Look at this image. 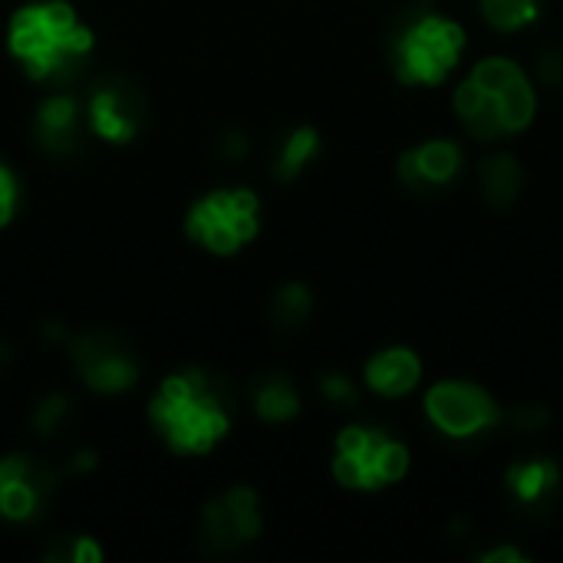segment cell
<instances>
[{"instance_id":"1","label":"cell","mask_w":563,"mask_h":563,"mask_svg":"<svg viewBox=\"0 0 563 563\" xmlns=\"http://www.w3.org/2000/svg\"><path fill=\"white\" fill-rule=\"evenodd\" d=\"M238 418L235 383L208 366L172 373L149 402V422L175 455H208Z\"/></svg>"},{"instance_id":"2","label":"cell","mask_w":563,"mask_h":563,"mask_svg":"<svg viewBox=\"0 0 563 563\" xmlns=\"http://www.w3.org/2000/svg\"><path fill=\"white\" fill-rule=\"evenodd\" d=\"M8 50L34 83L70 89L86 73L96 37L66 0H30L11 17Z\"/></svg>"},{"instance_id":"3","label":"cell","mask_w":563,"mask_h":563,"mask_svg":"<svg viewBox=\"0 0 563 563\" xmlns=\"http://www.w3.org/2000/svg\"><path fill=\"white\" fill-rule=\"evenodd\" d=\"M462 129L478 142H504L521 136L537 112L530 76L508 57L478 60L452 96Z\"/></svg>"},{"instance_id":"4","label":"cell","mask_w":563,"mask_h":563,"mask_svg":"<svg viewBox=\"0 0 563 563\" xmlns=\"http://www.w3.org/2000/svg\"><path fill=\"white\" fill-rule=\"evenodd\" d=\"M389 66L405 86H438L465 53V27L431 11V4L402 11L386 30Z\"/></svg>"},{"instance_id":"5","label":"cell","mask_w":563,"mask_h":563,"mask_svg":"<svg viewBox=\"0 0 563 563\" xmlns=\"http://www.w3.org/2000/svg\"><path fill=\"white\" fill-rule=\"evenodd\" d=\"M409 445L379 425H347L333 445V478L350 491H379L405 478Z\"/></svg>"},{"instance_id":"6","label":"cell","mask_w":563,"mask_h":563,"mask_svg":"<svg viewBox=\"0 0 563 563\" xmlns=\"http://www.w3.org/2000/svg\"><path fill=\"white\" fill-rule=\"evenodd\" d=\"M261 232V201L251 188H214L188 208L185 235L208 254L232 258Z\"/></svg>"},{"instance_id":"7","label":"cell","mask_w":563,"mask_h":563,"mask_svg":"<svg viewBox=\"0 0 563 563\" xmlns=\"http://www.w3.org/2000/svg\"><path fill=\"white\" fill-rule=\"evenodd\" d=\"M83 112H86V126L96 139L112 146H129L146 133L152 102L133 76L105 73L83 96Z\"/></svg>"},{"instance_id":"8","label":"cell","mask_w":563,"mask_h":563,"mask_svg":"<svg viewBox=\"0 0 563 563\" xmlns=\"http://www.w3.org/2000/svg\"><path fill=\"white\" fill-rule=\"evenodd\" d=\"M66 350H70L73 370L92 392H105V396L129 392L142 376L139 353L116 329H105V326L83 329L70 336Z\"/></svg>"},{"instance_id":"9","label":"cell","mask_w":563,"mask_h":563,"mask_svg":"<svg viewBox=\"0 0 563 563\" xmlns=\"http://www.w3.org/2000/svg\"><path fill=\"white\" fill-rule=\"evenodd\" d=\"M264 530V514L258 491L248 485H235L211 498L198 521V547L204 556L224 560L251 547Z\"/></svg>"},{"instance_id":"10","label":"cell","mask_w":563,"mask_h":563,"mask_svg":"<svg viewBox=\"0 0 563 563\" xmlns=\"http://www.w3.org/2000/svg\"><path fill=\"white\" fill-rule=\"evenodd\" d=\"M428 422L448 438H478L501 425L504 412L498 399L468 379H441L425 392Z\"/></svg>"},{"instance_id":"11","label":"cell","mask_w":563,"mask_h":563,"mask_svg":"<svg viewBox=\"0 0 563 563\" xmlns=\"http://www.w3.org/2000/svg\"><path fill=\"white\" fill-rule=\"evenodd\" d=\"M63 472L34 455L14 452L0 459V521L37 524L53 508Z\"/></svg>"},{"instance_id":"12","label":"cell","mask_w":563,"mask_h":563,"mask_svg":"<svg viewBox=\"0 0 563 563\" xmlns=\"http://www.w3.org/2000/svg\"><path fill=\"white\" fill-rule=\"evenodd\" d=\"M30 136L40 155H47L50 162H73L83 155L86 149V112H83V99H76L73 92L60 89L53 96H47L30 123Z\"/></svg>"},{"instance_id":"13","label":"cell","mask_w":563,"mask_h":563,"mask_svg":"<svg viewBox=\"0 0 563 563\" xmlns=\"http://www.w3.org/2000/svg\"><path fill=\"white\" fill-rule=\"evenodd\" d=\"M465 168V152L452 139H428L399 155V182L415 195H435L452 188Z\"/></svg>"},{"instance_id":"14","label":"cell","mask_w":563,"mask_h":563,"mask_svg":"<svg viewBox=\"0 0 563 563\" xmlns=\"http://www.w3.org/2000/svg\"><path fill=\"white\" fill-rule=\"evenodd\" d=\"M504 488L524 511H547L560 495V465L553 459H527L514 462L504 472Z\"/></svg>"},{"instance_id":"15","label":"cell","mask_w":563,"mask_h":563,"mask_svg":"<svg viewBox=\"0 0 563 563\" xmlns=\"http://www.w3.org/2000/svg\"><path fill=\"white\" fill-rule=\"evenodd\" d=\"M363 379H366V386L376 396L402 399V396H409L422 383V360L409 347H389V350H379L366 363Z\"/></svg>"},{"instance_id":"16","label":"cell","mask_w":563,"mask_h":563,"mask_svg":"<svg viewBox=\"0 0 563 563\" xmlns=\"http://www.w3.org/2000/svg\"><path fill=\"white\" fill-rule=\"evenodd\" d=\"M248 396H251L258 418H264L271 425H280V422H290L300 415V392L287 373H261L258 379H251Z\"/></svg>"},{"instance_id":"17","label":"cell","mask_w":563,"mask_h":563,"mask_svg":"<svg viewBox=\"0 0 563 563\" xmlns=\"http://www.w3.org/2000/svg\"><path fill=\"white\" fill-rule=\"evenodd\" d=\"M478 188H481V198L491 208H498V211L511 208L521 198V191H524V168H521V162L514 155H508V152L488 155L481 162V168H478Z\"/></svg>"},{"instance_id":"18","label":"cell","mask_w":563,"mask_h":563,"mask_svg":"<svg viewBox=\"0 0 563 563\" xmlns=\"http://www.w3.org/2000/svg\"><path fill=\"white\" fill-rule=\"evenodd\" d=\"M320 155V133L313 126H297L290 129L271 155V175L277 182H293L303 175V168Z\"/></svg>"},{"instance_id":"19","label":"cell","mask_w":563,"mask_h":563,"mask_svg":"<svg viewBox=\"0 0 563 563\" xmlns=\"http://www.w3.org/2000/svg\"><path fill=\"white\" fill-rule=\"evenodd\" d=\"M310 313H313V293L303 284H284L267 303V320L274 333H284V336L303 329Z\"/></svg>"},{"instance_id":"20","label":"cell","mask_w":563,"mask_h":563,"mask_svg":"<svg viewBox=\"0 0 563 563\" xmlns=\"http://www.w3.org/2000/svg\"><path fill=\"white\" fill-rule=\"evenodd\" d=\"M543 0H478L481 17L498 34H517L537 24Z\"/></svg>"},{"instance_id":"21","label":"cell","mask_w":563,"mask_h":563,"mask_svg":"<svg viewBox=\"0 0 563 563\" xmlns=\"http://www.w3.org/2000/svg\"><path fill=\"white\" fill-rule=\"evenodd\" d=\"M73 418H76V402H73V396H66V392H50V396H43L40 399V405L34 409V431L40 435V438H60L70 425H73Z\"/></svg>"},{"instance_id":"22","label":"cell","mask_w":563,"mask_h":563,"mask_svg":"<svg viewBox=\"0 0 563 563\" xmlns=\"http://www.w3.org/2000/svg\"><path fill=\"white\" fill-rule=\"evenodd\" d=\"M43 560L47 563H99L102 547L96 543V537H86V534H60L43 547Z\"/></svg>"},{"instance_id":"23","label":"cell","mask_w":563,"mask_h":563,"mask_svg":"<svg viewBox=\"0 0 563 563\" xmlns=\"http://www.w3.org/2000/svg\"><path fill=\"white\" fill-rule=\"evenodd\" d=\"M24 204H27V188L21 175L8 162H0V228H8L11 221H17Z\"/></svg>"},{"instance_id":"24","label":"cell","mask_w":563,"mask_h":563,"mask_svg":"<svg viewBox=\"0 0 563 563\" xmlns=\"http://www.w3.org/2000/svg\"><path fill=\"white\" fill-rule=\"evenodd\" d=\"M320 392H323L326 402L343 405V409H353L360 402V389H356V383L347 373H326L320 379Z\"/></svg>"},{"instance_id":"25","label":"cell","mask_w":563,"mask_h":563,"mask_svg":"<svg viewBox=\"0 0 563 563\" xmlns=\"http://www.w3.org/2000/svg\"><path fill=\"white\" fill-rule=\"evenodd\" d=\"M537 79L547 89H563V47H543V53L537 57Z\"/></svg>"},{"instance_id":"26","label":"cell","mask_w":563,"mask_h":563,"mask_svg":"<svg viewBox=\"0 0 563 563\" xmlns=\"http://www.w3.org/2000/svg\"><path fill=\"white\" fill-rule=\"evenodd\" d=\"M501 422H508L514 431H521V435H534V431H540L547 422H550V412L543 409V405H517L514 412H508Z\"/></svg>"},{"instance_id":"27","label":"cell","mask_w":563,"mask_h":563,"mask_svg":"<svg viewBox=\"0 0 563 563\" xmlns=\"http://www.w3.org/2000/svg\"><path fill=\"white\" fill-rule=\"evenodd\" d=\"M248 149H251V142L241 129H228L217 139V152H221L224 162H241L248 155Z\"/></svg>"},{"instance_id":"28","label":"cell","mask_w":563,"mask_h":563,"mask_svg":"<svg viewBox=\"0 0 563 563\" xmlns=\"http://www.w3.org/2000/svg\"><path fill=\"white\" fill-rule=\"evenodd\" d=\"M96 465H99L96 452H92V448H83V452H76V455L70 459V465H63L60 472H63V478H73V475H86V472H92Z\"/></svg>"},{"instance_id":"29","label":"cell","mask_w":563,"mask_h":563,"mask_svg":"<svg viewBox=\"0 0 563 563\" xmlns=\"http://www.w3.org/2000/svg\"><path fill=\"white\" fill-rule=\"evenodd\" d=\"M524 560H527V553L517 550L514 543H501V547H491L481 553V563H524Z\"/></svg>"},{"instance_id":"30","label":"cell","mask_w":563,"mask_h":563,"mask_svg":"<svg viewBox=\"0 0 563 563\" xmlns=\"http://www.w3.org/2000/svg\"><path fill=\"white\" fill-rule=\"evenodd\" d=\"M11 363H14V347L4 340V336H0V376L11 370Z\"/></svg>"},{"instance_id":"31","label":"cell","mask_w":563,"mask_h":563,"mask_svg":"<svg viewBox=\"0 0 563 563\" xmlns=\"http://www.w3.org/2000/svg\"><path fill=\"white\" fill-rule=\"evenodd\" d=\"M43 336H47V340H53V343H60L63 336H66V326H63V323H47Z\"/></svg>"},{"instance_id":"32","label":"cell","mask_w":563,"mask_h":563,"mask_svg":"<svg viewBox=\"0 0 563 563\" xmlns=\"http://www.w3.org/2000/svg\"><path fill=\"white\" fill-rule=\"evenodd\" d=\"M422 4H435V0H422Z\"/></svg>"}]
</instances>
